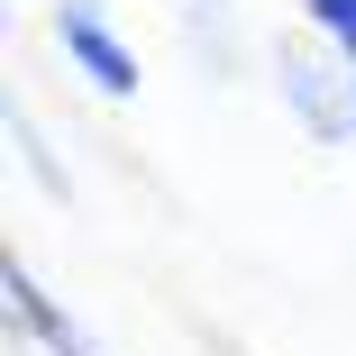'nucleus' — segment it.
I'll return each mask as SVG.
<instances>
[{"instance_id": "nucleus-4", "label": "nucleus", "mask_w": 356, "mask_h": 356, "mask_svg": "<svg viewBox=\"0 0 356 356\" xmlns=\"http://www.w3.org/2000/svg\"><path fill=\"white\" fill-rule=\"evenodd\" d=\"M10 147H19V165L37 174V192H46V201H74V174H64V165L46 156V137H37V119H28V101H10Z\"/></svg>"}, {"instance_id": "nucleus-1", "label": "nucleus", "mask_w": 356, "mask_h": 356, "mask_svg": "<svg viewBox=\"0 0 356 356\" xmlns=\"http://www.w3.org/2000/svg\"><path fill=\"white\" fill-rule=\"evenodd\" d=\"M274 92H283V110H293L311 137H329V147L356 137V64L338 46H320L311 28L274 46Z\"/></svg>"}, {"instance_id": "nucleus-3", "label": "nucleus", "mask_w": 356, "mask_h": 356, "mask_svg": "<svg viewBox=\"0 0 356 356\" xmlns=\"http://www.w3.org/2000/svg\"><path fill=\"white\" fill-rule=\"evenodd\" d=\"M10 329H19V338H37L46 356H110V347H101L74 311H64L37 274H28V265H10Z\"/></svg>"}, {"instance_id": "nucleus-5", "label": "nucleus", "mask_w": 356, "mask_h": 356, "mask_svg": "<svg viewBox=\"0 0 356 356\" xmlns=\"http://www.w3.org/2000/svg\"><path fill=\"white\" fill-rule=\"evenodd\" d=\"M302 28H311L320 46H338V55L356 64V0H302Z\"/></svg>"}, {"instance_id": "nucleus-2", "label": "nucleus", "mask_w": 356, "mask_h": 356, "mask_svg": "<svg viewBox=\"0 0 356 356\" xmlns=\"http://www.w3.org/2000/svg\"><path fill=\"white\" fill-rule=\"evenodd\" d=\"M55 46H64V64L101 92V101H137V46L101 19V0H55Z\"/></svg>"}]
</instances>
